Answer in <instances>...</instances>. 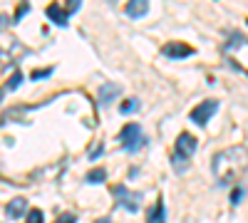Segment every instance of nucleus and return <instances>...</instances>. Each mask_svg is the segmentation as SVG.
<instances>
[{
  "instance_id": "obj_17",
  "label": "nucleus",
  "mask_w": 248,
  "mask_h": 223,
  "mask_svg": "<svg viewBox=\"0 0 248 223\" xmlns=\"http://www.w3.org/2000/svg\"><path fill=\"white\" fill-rule=\"evenodd\" d=\"M57 223H77V218H75L72 213H65V216H60V218H57Z\"/></svg>"
},
{
  "instance_id": "obj_5",
  "label": "nucleus",
  "mask_w": 248,
  "mask_h": 223,
  "mask_svg": "<svg viewBox=\"0 0 248 223\" xmlns=\"http://www.w3.org/2000/svg\"><path fill=\"white\" fill-rule=\"evenodd\" d=\"M114 196L119 198V206L127 208L129 213H137V211H139V201H141V193H139V191H132V193H129L124 186H117V189H114Z\"/></svg>"
},
{
  "instance_id": "obj_9",
  "label": "nucleus",
  "mask_w": 248,
  "mask_h": 223,
  "mask_svg": "<svg viewBox=\"0 0 248 223\" xmlns=\"http://www.w3.org/2000/svg\"><path fill=\"white\" fill-rule=\"evenodd\" d=\"M47 17L52 20L55 25H60V28H65V25H67V17H70V15H67L65 10H62L60 5H50V8H47Z\"/></svg>"
},
{
  "instance_id": "obj_16",
  "label": "nucleus",
  "mask_w": 248,
  "mask_h": 223,
  "mask_svg": "<svg viewBox=\"0 0 248 223\" xmlns=\"http://www.w3.org/2000/svg\"><path fill=\"white\" fill-rule=\"evenodd\" d=\"M241 198H243V189H236L233 191V196H231V204L236 206V204H241Z\"/></svg>"
},
{
  "instance_id": "obj_11",
  "label": "nucleus",
  "mask_w": 248,
  "mask_h": 223,
  "mask_svg": "<svg viewBox=\"0 0 248 223\" xmlns=\"http://www.w3.org/2000/svg\"><path fill=\"white\" fill-rule=\"evenodd\" d=\"M164 221H167V208H164V201L159 198L156 206L149 211V223H164Z\"/></svg>"
},
{
  "instance_id": "obj_15",
  "label": "nucleus",
  "mask_w": 248,
  "mask_h": 223,
  "mask_svg": "<svg viewBox=\"0 0 248 223\" xmlns=\"http://www.w3.org/2000/svg\"><path fill=\"white\" fill-rule=\"evenodd\" d=\"M20 82H23V74L15 72V74H13V79L8 82V87H10V89H17V87H20Z\"/></svg>"
},
{
  "instance_id": "obj_13",
  "label": "nucleus",
  "mask_w": 248,
  "mask_h": 223,
  "mask_svg": "<svg viewBox=\"0 0 248 223\" xmlns=\"http://www.w3.org/2000/svg\"><path fill=\"white\" fill-rule=\"evenodd\" d=\"M137 109H139V99H129V102H124V104L119 107L122 114H134Z\"/></svg>"
},
{
  "instance_id": "obj_6",
  "label": "nucleus",
  "mask_w": 248,
  "mask_h": 223,
  "mask_svg": "<svg viewBox=\"0 0 248 223\" xmlns=\"http://www.w3.org/2000/svg\"><path fill=\"white\" fill-rule=\"evenodd\" d=\"M167 57H174V59H181V57H189V55H194V47H189V45H184V43H169V45H164V50H161Z\"/></svg>"
},
{
  "instance_id": "obj_3",
  "label": "nucleus",
  "mask_w": 248,
  "mask_h": 223,
  "mask_svg": "<svg viewBox=\"0 0 248 223\" xmlns=\"http://www.w3.org/2000/svg\"><path fill=\"white\" fill-rule=\"evenodd\" d=\"M119 141H122V149H124V151H129V154L139 151L144 144H147V139H144V134H141V127H139V124H134V121L122 129Z\"/></svg>"
},
{
  "instance_id": "obj_1",
  "label": "nucleus",
  "mask_w": 248,
  "mask_h": 223,
  "mask_svg": "<svg viewBox=\"0 0 248 223\" xmlns=\"http://www.w3.org/2000/svg\"><path fill=\"white\" fill-rule=\"evenodd\" d=\"M223 166H229V171H226V174L218 178L221 186L236 181V178L248 169V151H246L243 147H233V149L218 151V154L214 156V171H218V169H223Z\"/></svg>"
},
{
  "instance_id": "obj_12",
  "label": "nucleus",
  "mask_w": 248,
  "mask_h": 223,
  "mask_svg": "<svg viewBox=\"0 0 248 223\" xmlns=\"http://www.w3.org/2000/svg\"><path fill=\"white\" fill-rule=\"evenodd\" d=\"M105 178H107V171L105 169H92L87 174V184H102Z\"/></svg>"
},
{
  "instance_id": "obj_21",
  "label": "nucleus",
  "mask_w": 248,
  "mask_h": 223,
  "mask_svg": "<svg viewBox=\"0 0 248 223\" xmlns=\"http://www.w3.org/2000/svg\"><path fill=\"white\" fill-rule=\"evenodd\" d=\"M3 94H5V92H3V89H0V99H3Z\"/></svg>"
},
{
  "instance_id": "obj_18",
  "label": "nucleus",
  "mask_w": 248,
  "mask_h": 223,
  "mask_svg": "<svg viewBox=\"0 0 248 223\" xmlns=\"http://www.w3.org/2000/svg\"><path fill=\"white\" fill-rule=\"evenodd\" d=\"M52 70H40V72H32V79H43V77H50Z\"/></svg>"
},
{
  "instance_id": "obj_20",
  "label": "nucleus",
  "mask_w": 248,
  "mask_h": 223,
  "mask_svg": "<svg viewBox=\"0 0 248 223\" xmlns=\"http://www.w3.org/2000/svg\"><path fill=\"white\" fill-rule=\"evenodd\" d=\"M94 223H109L107 218H99V221H94Z\"/></svg>"
},
{
  "instance_id": "obj_8",
  "label": "nucleus",
  "mask_w": 248,
  "mask_h": 223,
  "mask_svg": "<svg viewBox=\"0 0 248 223\" xmlns=\"http://www.w3.org/2000/svg\"><path fill=\"white\" fill-rule=\"evenodd\" d=\"M119 92H122L119 85H105V87L99 89V104H109L112 99L119 97Z\"/></svg>"
},
{
  "instance_id": "obj_14",
  "label": "nucleus",
  "mask_w": 248,
  "mask_h": 223,
  "mask_svg": "<svg viewBox=\"0 0 248 223\" xmlns=\"http://www.w3.org/2000/svg\"><path fill=\"white\" fill-rule=\"evenodd\" d=\"M43 218H45L43 211H40V208H32V211L28 213V221H25V223H45Z\"/></svg>"
},
{
  "instance_id": "obj_19",
  "label": "nucleus",
  "mask_w": 248,
  "mask_h": 223,
  "mask_svg": "<svg viewBox=\"0 0 248 223\" xmlns=\"http://www.w3.org/2000/svg\"><path fill=\"white\" fill-rule=\"evenodd\" d=\"M99 154H102V147H97V149H94V151H92V154H90V159H97V156H99Z\"/></svg>"
},
{
  "instance_id": "obj_10",
  "label": "nucleus",
  "mask_w": 248,
  "mask_h": 223,
  "mask_svg": "<svg viewBox=\"0 0 248 223\" xmlns=\"http://www.w3.org/2000/svg\"><path fill=\"white\" fill-rule=\"evenodd\" d=\"M144 13H149V3H147V0H134V3L127 5V15L129 17H141Z\"/></svg>"
},
{
  "instance_id": "obj_2",
  "label": "nucleus",
  "mask_w": 248,
  "mask_h": 223,
  "mask_svg": "<svg viewBox=\"0 0 248 223\" xmlns=\"http://www.w3.org/2000/svg\"><path fill=\"white\" fill-rule=\"evenodd\" d=\"M196 151V139L191 134H179L176 144H174V156H171V164L176 171H184L186 169V161H189Z\"/></svg>"
},
{
  "instance_id": "obj_4",
  "label": "nucleus",
  "mask_w": 248,
  "mask_h": 223,
  "mask_svg": "<svg viewBox=\"0 0 248 223\" xmlns=\"http://www.w3.org/2000/svg\"><path fill=\"white\" fill-rule=\"evenodd\" d=\"M216 109H218V102H216V99H206V102H201L199 107H194V109H191L189 119L194 121V124L203 127L206 121H209V119L216 114Z\"/></svg>"
},
{
  "instance_id": "obj_7",
  "label": "nucleus",
  "mask_w": 248,
  "mask_h": 223,
  "mask_svg": "<svg viewBox=\"0 0 248 223\" xmlns=\"http://www.w3.org/2000/svg\"><path fill=\"white\" fill-rule=\"evenodd\" d=\"M25 211H28V201H25V198H13L10 204L5 206V213H8L10 218H20Z\"/></svg>"
}]
</instances>
